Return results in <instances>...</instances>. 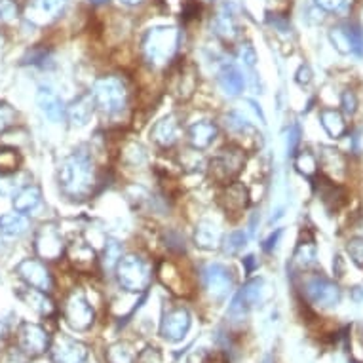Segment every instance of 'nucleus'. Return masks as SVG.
<instances>
[{
    "label": "nucleus",
    "mask_w": 363,
    "mask_h": 363,
    "mask_svg": "<svg viewBox=\"0 0 363 363\" xmlns=\"http://www.w3.org/2000/svg\"><path fill=\"white\" fill-rule=\"evenodd\" d=\"M19 297L23 298L25 303H29V306H33L35 310H38L40 314H50L54 310V304L46 297V293L38 291V289H23L19 293Z\"/></svg>",
    "instance_id": "72a5a7b5"
},
{
    "label": "nucleus",
    "mask_w": 363,
    "mask_h": 363,
    "mask_svg": "<svg viewBox=\"0 0 363 363\" xmlns=\"http://www.w3.org/2000/svg\"><path fill=\"white\" fill-rule=\"evenodd\" d=\"M281 233H284V230H281V228H278V230H276L274 234H270V238H268L267 242L262 244L264 251H272V250H274L276 245H278V240L281 238Z\"/></svg>",
    "instance_id": "864d4df0"
},
{
    "label": "nucleus",
    "mask_w": 363,
    "mask_h": 363,
    "mask_svg": "<svg viewBox=\"0 0 363 363\" xmlns=\"http://www.w3.org/2000/svg\"><path fill=\"white\" fill-rule=\"evenodd\" d=\"M16 120H18V113L13 111L12 105H8V103H0V133H4L10 128L16 125Z\"/></svg>",
    "instance_id": "79ce46f5"
},
{
    "label": "nucleus",
    "mask_w": 363,
    "mask_h": 363,
    "mask_svg": "<svg viewBox=\"0 0 363 363\" xmlns=\"http://www.w3.org/2000/svg\"><path fill=\"white\" fill-rule=\"evenodd\" d=\"M213 30L215 35L219 36L220 40L233 42L236 36L240 35V25L238 18H236V10L230 2H225L219 8V12L213 18Z\"/></svg>",
    "instance_id": "aec40b11"
},
{
    "label": "nucleus",
    "mask_w": 363,
    "mask_h": 363,
    "mask_svg": "<svg viewBox=\"0 0 363 363\" xmlns=\"http://www.w3.org/2000/svg\"><path fill=\"white\" fill-rule=\"evenodd\" d=\"M107 362L108 363H133V352L124 342H116V345L108 346L107 350Z\"/></svg>",
    "instance_id": "58836bf2"
},
{
    "label": "nucleus",
    "mask_w": 363,
    "mask_h": 363,
    "mask_svg": "<svg viewBox=\"0 0 363 363\" xmlns=\"http://www.w3.org/2000/svg\"><path fill=\"white\" fill-rule=\"evenodd\" d=\"M71 4V0H30L25 8V18L35 27H46L60 19Z\"/></svg>",
    "instance_id": "f8f14e48"
},
{
    "label": "nucleus",
    "mask_w": 363,
    "mask_h": 363,
    "mask_svg": "<svg viewBox=\"0 0 363 363\" xmlns=\"http://www.w3.org/2000/svg\"><path fill=\"white\" fill-rule=\"evenodd\" d=\"M120 259H122V244L116 240H108L103 251V264L111 270V268H116Z\"/></svg>",
    "instance_id": "ea45409f"
},
{
    "label": "nucleus",
    "mask_w": 363,
    "mask_h": 363,
    "mask_svg": "<svg viewBox=\"0 0 363 363\" xmlns=\"http://www.w3.org/2000/svg\"><path fill=\"white\" fill-rule=\"evenodd\" d=\"M225 125L226 130L230 131L233 135H238V138L250 139V141H257V130L255 125L251 124L250 120L245 118L242 113H228L225 116Z\"/></svg>",
    "instance_id": "473e14b6"
},
{
    "label": "nucleus",
    "mask_w": 363,
    "mask_h": 363,
    "mask_svg": "<svg viewBox=\"0 0 363 363\" xmlns=\"http://www.w3.org/2000/svg\"><path fill=\"white\" fill-rule=\"evenodd\" d=\"M202 281L206 291L215 301H223L234 287L233 270L220 262H209L202 268Z\"/></svg>",
    "instance_id": "0eeeda50"
},
{
    "label": "nucleus",
    "mask_w": 363,
    "mask_h": 363,
    "mask_svg": "<svg viewBox=\"0 0 363 363\" xmlns=\"http://www.w3.org/2000/svg\"><path fill=\"white\" fill-rule=\"evenodd\" d=\"M298 141H301V130H298V125H291L287 131V155H295Z\"/></svg>",
    "instance_id": "09e8293b"
},
{
    "label": "nucleus",
    "mask_w": 363,
    "mask_h": 363,
    "mask_svg": "<svg viewBox=\"0 0 363 363\" xmlns=\"http://www.w3.org/2000/svg\"><path fill=\"white\" fill-rule=\"evenodd\" d=\"M18 4L16 0H0V25L10 23L18 18Z\"/></svg>",
    "instance_id": "37998d69"
},
{
    "label": "nucleus",
    "mask_w": 363,
    "mask_h": 363,
    "mask_svg": "<svg viewBox=\"0 0 363 363\" xmlns=\"http://www.w3.org/2000/svg\"><path fill=\"white\" fill-rule=\"evenodd\" d=\"M318 166L323 167V175L335 181L337 177H342L346 173V158L340 150L333 147H320V158Z\"/></svg>",
    "instance_id": "cd10ccee"
},
{
    "label": "nucleus",
    "mask_w": 363,
    "mask_h": 363,
    "mask_svg": "<svg viewBox=\"0 0 363 363\" xmlns=\"http://www.w3.org/2000/svg\"><path fill=\"white\" fill-rule=\"evenodd\" d=\"M217 80H219L223 94L228 97H238L245 88L244 72L240 71L234 63H225V65L220 67Z\"/></svg>",
    "instance_id": "393cba45"
},
{
    "label": "nucleus",
    "mask_w": 363,
    "mask_h": 363,
    "mask_svg": "<svg viewBox=\"0 0 363 363\" xmlns=\"http://www.w3.org/2000/svg\"><path fill=\"white\" fill-rule=\"evenodd\" d=\"M179 29L172 25H158L145 33L141 40V52H143L145 61L150 67L169 65L179 50Z\"/></svg>",
    "instance_id": "f03ea898"
},
{
    "label": "nucleus",
    "mask_w": 363,
    "mask_h": 363,
    "mask_svg": "<svg viewBox=\"0 0 363 363\" xmlns=\"http://www.w3.org/2000/svg\"><path fill=\"white\" fill-rule=\"evenodd\" d=\"M116 278L122 289L130 293H141L149 289L152 281V268L138 253H128L116 264Z\"/></svg>",
    "instance_id": "20e7f679"
},
{
    "label": "nucleus",
    "mask_w": 363,
    "mask_h": 363,
    "mask_svg": "<svg viewBox=\"0 0 363 363\" xmlns=\"http://www.w3.org/2000/svg\"><path fill=\"white\" fill-rule=\"evenodd\" d=\"M12 203L13 209H16L18 213H33V211H36V209L40 208L42 191L35 185L21 186V189H18V191L13 192Z\"/></svg>",
    "instance_id": "c756f323"
},
{
    "label": "nucleus",
    "mask_w": 363,
    "mask_h": 363,
    "mask_svg": "<svg viewBox=\"0 0 363 363\" xmlns=\"http://www.w3.org/2000/svg\"><path fill=\"white\" fill-rule=\"evenodd\" d=\"M346 251H348V255L354 262H356L357 267H363V236L359 238H352L346 245Z\"/></svg>",
    "instance_id": "a18cd8bd"
},
{
    "label": "nucleus",
    "mask_w": 363,
    "mask_h": 363,
    "mask_svg": "<svg viewBox=\"0 0 363 363\" xmlns=\"http://www.w3.org/2000/svg\"><path fill=\"white\" fill-rule=\"evenodd\" d=\"M329 40L337 52L342 55H359L363 57V29L356 23L337 25L329 30Z\"/></svg>",
    "instance_id": "9b49d317"
},
{
    "label": "nucleus",
    "mask_w": 363,
    "mask_h": 363,
    "mask_svg": "<svg viewBox=\"0 0 363 363\" xmlns=\"http://www.w3.org/2000/svg\"><path fill=\"white\" fill-rule=\"evenodd\" d=\"M202 363H228V359L225 357V354H220V352H215V354H208L206 359Z\"/></svg>",
    "instance_id": "5fc2aeb1"
},
{
    "label": "nucleus",
    "mask_w": 363,
    "mask_h": 363,
    "mask_svg": "<svg viewBox=\"0 0 363 363\" xmlns=\"http://www.w3.org/2000/svg\"><path fill=\"white\" fill-rule=\"evenodd\" d=\"M315 189H318V196L322 198V202L329 211H339L348 202V194L345 189L325 175H320V177L315 175Z\"/></svg>",
    "instance_id": "a211bd4d"
},
{
    "label": "nucleus",
    "mask_w": 363,
    "mask_h": 363,
    "mask_svg": "<svg viewBox=\"0 0 363 363\" xmlns=\"http://www.w3.org/2000/svg\"><path fill=\"white\" fill-rule=\"evenodd\" d=\"M52 357H54V363H86L88 348L78 340L60 337L52 348Z\"/></svg>",
    "instance_id": "6ab92c4d"
},
{
    "label": "nucleus",
    "mask_w": 363,
    "mask_h": 363,
    "mask_svg": "<svg viewBox=\"0 0 363 363\" xmlns=\"http://www.w3.org/2000/svg\"><path fill=\"white\" fill-rule=\"evenodd\" d=\"M191 329V314L189 310L183 308V306H175V308L167 310L164 318H162L160 333L164 339L172 340V342H177L189 333Z\"/></svg>",
    "instance_id": "2eb2a0df"
},
{
    "label": "nucleus",
    "mask_w": 363,
    "mask_h": 363,
    "mask_svg": "<svg viewBox=\"0 0 363 363\" xmlns=\"http://www.w3.org/2000/svg\"><path fill=\"white\" fill-rule=\"evenodd\" d=\"M36 103L40 113L50 120V122H61V118L65 116V105L61 101V97L55 94L54 89L48 86H40L36 91Z\"/></svg>",
    "instance_id": "b1692460"
},
{
    "label": "nucleus",
    "mask_w": 363,
    "mask_h": 363,
    "mask_svg": "<svg viewBox=\"0 0 363 363\" xmlns=\"http://www.w3.org/2000/svg\"><path fill=\"white\" fill-rule=\"evenodd\" d=\"M150 139L155 141L160 149H172L179 143L181 139V124H179L177 116H164L162 120H158L152 130H150Z\"/></svg>",
    "instance_id": "f3484780"
},
{
    "label": "nucleus",
    "mask_w": 363,
    "mask_h": 363,
    "mask_svg": "<svg viewBox=\"0 0 363 363\" xmlns=\"http://www.w3.org/2000/svg\"><path fill=\"white\" fill-rule=\"evenodd\" d=\"M35 250L36 255L46 261H57L65 255L67 244L60 228L52 223L42 225L35 236Z\"/></svg>",
    "instance_id": "1a4fd4ad"
},
{
    "label": "nucleus",
    "mask_w": 363,
    "mask_h": 363,
    "mask_svg": "<svg viewBox=\"0 0 363 363\" xmlns=\"http://www.w3.org/2000/svg\"><path fill=\"white\" fill-rule=\"evenodd\" d=\"M295 167H297V172L304 177H315L318 175V158H315L310 150H301L297 156H295Z\"/></svg>",
    "instance_id": "e433bc0d"
},
{
    "label": "nucleus",
    "mask_w": 363,
    "mask_h": 363,
    "mask_svg": "<svg viewBox=\"0 0 363 363\" xmlns=\"http://www.w3.org/2000/svg\"><path fill=\"white\" fill-rule=\"evenodd\" d=\"M0 245H2V238H0Z\"/></svg>",
    "instance_id": "680f3d73"
},
{
    "label": "nucleus",
    "mask_w": 363,
    "mask_h": 363,
    "mask_svg": "<svg viewBox=\"0 0 363 363\" xmlns=\"http://www.w3.org/2000/svg\"><path fill=\"white\" fill-rule=\"evenodd\" d=\"M245 166V150L238 145H230L226 149L219 150L217 155L209 160L208 175L219 185H230L236 181Z\"/></svg>",
    "instance_id": "39448f33"
},
{
    "label": "nucleus",
    "mask_w": 363,
    "mask_h": 363,
    "mask_svg": "<svg viewBox=\"0 0 363 363\" xmlns=\"http://www.w3.org/2000/svg\"><path fill=\"white\" fill-rule=\"evenodd\" d=\"M198 86V71L192 63H181L172 74V94L179 99H191Z\"/></svg>",
    "instance_id": "dca6fc26"
},
{
    "label": "nucleus",
    "mask_w": 363,
    "mask_h": 363,
    "mask_svg": "<svg viewBox=\"0 0 363 363\" xmlns=\"http://www.w3.org/2000/svg\"><path fill=\"white\" fill-rule=\"evenodd\" d=\"M16 272L21 280L27 284L33 289H38V291L48 293L54 289V278L50 274V270L46 268V264L38 259H23L16 267Z\"/></svg>",
    "instance_id": "ddd939ff"
},
{
    "label": "nucleus",
    "mask_w": 363,
    "mask_h": 363,
    "mask_svg": "<svg viewBox=\"0 0 363 363\" xmlns=\"http://www.w3.org/2000/svg\"><path fill=\"white\" fill-rule=\"evenodd\" d=\"M203 2H211V0H203Z\"/></svg>",
    "instance_id": "052dcab7"
},
{
    "label": "nucleus",
    "mask_w": 363,
    "mask_h": 363,
    "mask_svg": "<svg viewBox=\"0 0 363 363\" xmlns=\"http://www.w3.org/2000/svg\"><path fill=\"white\" fill-rule=\"evenodd\" d=\"M223 230L220 226L211 219H202L198 220L196 228H194V244L200 250L206 251H215L219 250L223 244Z\"/></svg>",
    "instance_id": "412c9836"
},
{
    "label": "nucleus",
    "mask_w": 363,
    "mask_h": 363,
    "mask_svg": "<svg viewBox=\"0 0 363 363\" xmlns=\"http://www.w3.org/2000/svg\"><path fill=\"white\" fill-rule=\"evenodd\" d=\"M247 242H250V234L245 233V230H234L230 233L226 238H223V250L228 257L240 255L242 251L247 247Z\"/></svg>",
    "instance_id": "f704fd0d"
},
{
    "label": "nucleus",
    "mask_w": 363,
    "mask_h": 363,
    "mask_svg": "<svg viewBox=\"0 0 363 363\" xmlns=\"http://www.w3.org/2000/svg\"><path fill=\"white\" fill-rule=\"evenodd\" d=\"M122 4H125V6H138V4H141L143 0H120Z\"/></svg>",
    "instance_id": "13d9d810"
},
{
    "label": "nucleus",
    "mask_w": 363,
    "mask_h": 363,
    "mask_svg": "<svg viewBox=\"0 0 363 363\" xmlns=\"http://www.w3.org/2000/svg\"><path fill=\"white\" fill-rule=\"evenodd\" d=\"M315 6L329 13H348L352 8V0H314Z\"/></svg>",
    "instance_id": "a19ab883"
},
{
    "label": "nucleus",
    "mask_w": 363,
    "mask_h": 363,
    "mask_svg": "<svg viewBox=\"0 0 363 363\" xmlns=\"http://www.w3.org/2000/svg\"><path fill=\"white\" fill-rule=\"evenodd\" d=\"M89 2H91V4H105L107 0H89Z\"/></svg>",
    "instance_id": "bf43d9fd"
},
{
    "label": "nucleus",
    "mask_w": 363,
    "mask_h": 363,
    "mask_svg": "<svg viewBox=\"0 0 363 363\" xmlns=\"http://www.w3.org/2000/svg\"><path fill=\"white\" fill-rule=\"evenodd\" d=\"M19 342H21V348H23L27 354L30 356H38V354H44L48 350L50 346V337L48 333L44 331L38 325H33V323H25L21 331H19Z\"/></svg>",
    "instance_id": "5701e85b"
},
{
    "label": "nucleus",
    "mask_w": 363,
    "mask_h": 363,
    "mask_svg": "<svg viewBox=\"0 0 363 363\" xmlns=\"http://www.w3.org/2000/svg\"><path fill=\"white\" fill-rule=\"evenodd\" d=\"M158 280L175 295H191L192 293V280L191 274L185 268L181 267V262L173 261V259H164L158 262Z\"/></svg>",
    "instance_id": "9d476101"
},
{
    "label": "nucleus",
    "mask_w": 363,
    "mask_h": 363,
    "mask_svg": "<svg viewBox=\"0 0 363 363\" xmlns=\"http://www.w3.org/2000/svg\"><path fill=\"white\" fill-rule=\"evenodd\" d=\"M65 320L72 329L77 331H86L94 323V308L89 306L82 293H72L65 301Z\"/></svg>",
    "instance_id": "4468645a"
},
{
    "label": "nucleus",
    "mask_w": 363,
    "mask_h": 363,
    "mask_svg": "<svg viewBox=\"0 0 363 363\" xmlns=\"http://www.w3.org/2000/svg\"><path fill=\"white\" fill-rule=\"evenodd\" d=\"M220 203H223L226 213H244L245 208L250 206V191H247V186L244 183H240V181H234L230 185H226L225 192L220 196Z\"/></svg>",
    "instance_id": "4be33fe9"
},
{
    "label": "nucleus",
    "mask_w": 363,
    "mask_h": 363,
    "mask_svg": "<svg viewBox=\"0 0 363 363\" xmlns=\"http://www.w3.org/2000/svg\"><path fill=\"white\" fill-rule=\"evenodd\" d=\"M57 183L61 192L71 200H84L94 189V162L86 152L78 150L67 156L57 167Z\"/></svg>",
    "instance_id": "f257e3e1"
},
{
    "label": "nucleus",
    "mask_w": 363,
    "mask_h": 363,
    "mask_svg": "<svg viewBox=\"0 0 363 363\" xmlns=\"http://www.w3.org/2000/svg\"><path fill=\"white\" fill-rule=\"evenodd\" d=\"M320 122H322L323 130L328 131L329 138L333 139L345 138V133L348 131L345 116L337 108H323L322 113H320Z\"/></svg>",
    "instance_id": "7c9ffc66"
},
{
    "label": "nucleus",
    "mask_w": 363,
    "mask_h": 363,
    "mask_svg": "<svg viewBox=\"0 0 363 363\" xmlns=\"http://www.w3.org/2000/svg\"><path fill=\"white\" fill-rule=\"evenodd\" d=\"M340 107H342V113H345L346 116H354V114H356L357 97L352 89L342 91V96H340Z\"/></svg>",
    "instance_id": "49530a36"
},
{
    "label": "nucleus",
    "mask_w": 363,
    "mask_h": 363,
    "mask_svg": "<svg viewBox=\"0 0 363 363\" xmlns=\"http://www.w3.org/2000/svg\"><path fill=\"white\" fill-rule=\"evenodd\" d=\"M91 97L97 111H101L107 116H116L128 107V88L116 77H103L96 80Z\"/></svg>",
    "instance_id": "7ed1b4c3"
},
{
    "label": "nucleus",
    "mask_w": 363,
    "mask_h": 363,
    "mask_svg": "<svg viewBox=\"0 0 363 363\" xmlns=\"http://www.w3.org/2000/svg\"><path fill=\"white\" fill-rule=\"evenodd\" d=\"M94 113H96V103H94L91 94H84V96L77 97L65 108L67 118H69L71 125H74V128H84L91 120Z\"/></svg>",
    "instance_id": "a878e982"
},
{
    "label": "nucleus",
    "mask_w": 363,
    "mask_h": 363,
    "mask_svg": "<svg viewBox=\"0 0 363 363\" xmlns=\"http://www.w3.org/2000/svg\"><path fill=\"white\" fill-rule=\"evenodd\" d=\"M29 230V219L23 213H4L0 215V234L8 238H19Z\"/></svg>",
    "instance_id": "2f4dec72"
},
{
    "label": "nucleus",
    "mask_w": 363,
    "mask_h": 363,
    "mask_svg": "<svg viewBox=\"0 0 363 363\" xmlns=\"http://www.w3.org/2000/svg\"><path fill=\"white\" fill-rule=\"evenodd\" d=\"M352 297L356 298V301H363V286L356 287V289H354V293H352Z\"/></svg>",
    "instance_id": "4d7b16f0"
},
{
    "label": "nucleus",
    "mask_w": 363,
    "mask_h": 363,
    "mask_svg": "<svg viewBox=\"0 0 363 363\" xmlns=\"http://www.w3.org/2000/svg\"><path fill=\"white\" fill-rule=\"evenodd\" d=\"M236 55H238V60L242 61V65L250 67V69H253V67H255L257 52H255V48L251 46L250 42H245V44H240Z\"/></svg>",
    "instance_id": "c03bdc74"
},
{
    "label": "nucleus",
    "mask_w": 363,
    "mask_h": 363,
    "mask_svg": "<svg viewBox=\"0 0 363 363\" xmlns=\"http://www.w3.org/2000/svg\"><path fill=\"white\" fill-rule=\"evenodd\" d=\"M293 262L298 268H308L310 264L315 262V245L314 240H306V242H298L297 250L293 253Z\"/></svg>",
    "instance_id": "c9c22d12"
},
{
    "label": "nucleus",
    "mask_w": 363,
    "mask_h": 363,
    "mask_svg": "<svg viewBox=\"0 0 363 363\" xmlns=\"http://www.w3.org/2000/svg\"><path fill=\"white\" fill-rule=\"evenodd\" d=\"M65 253L69 255V259H71V262L74 264V268L80 270V272H89L91 268L97 267V261H99L94 247L89 244H86L84 240L72 242V244L67 247Z\"/></svg>",
    "instance_id": "bb28decb"
},
{
    "label": "nucleus",
    "mask_w": 363,
    "mask_h": 363,
    "mask_svg": "<svg viewBox=\"0 0 363 363\" xmlns=\"http://www.w3.org/2000/svg\"><path fill=\"white\" fill-rule=\"evenodd\" d=\"M167 4V8L175 13H181V16H185V12L189 8L192 6L191 0H164Z\"/></svg>",
    "instance_id": "3c124183"
},
{
    "label": "nucleus",
    "mask_w": 363,
    "mask_h": 363,
    "mask_svg": "<svg viewBox=\"0 0 363 363\" xmlns=\"http://www.w3.org/2000/svg\"><path fill=\"white\" fill-rule=\"evenodd\" d=\"M297 82L301 86H306V84L312 82V71H310L308 65H303L301 69L297 71Z\"/></svg>",
    "instance_id": "603ef678"
},
{
    "label": "nucleus",
    "mask_w": 363,
    "mask_h": 363,
    "mask_svg": "<svg viewBox=\"0 0 363 363\" xmlns=\"http://www.w3.org/2000/svg\"><path fill=\"white\" fill-rule=\"evenodd\" d=\"M303 293L310 303L322 308H333L340 303L339 286L322 274H304Z\"/></svg>",
    "instance_id": "423d86ee"
},
{
    "label": "nucleus",
    "mask_w": 363,
    "mask_h": 363,
    "mask_svg": "<svg viewBox=\"0 0 363 363\" xmlns=\"http://www.w3.org/2000/svg\"><path fill=\"white\" fill-rule=\"evenodd\" d=\"M21 155L18 149H2L0 150V173L2 175H13L21 167Z\"/></svg>",
    "instance_id": "4c0bfd02"
},
{
    "label": "nucleus",
    "mask_w": 363,
    "mask_h": 363,
    "mask_svg": "<svg viewBox=\"0 0 363 363\" xmlns=\"http://www.w3.org/2000/svg\"><path fill=\"white\" fill-rule=\"evenodd\" d=\"M217 125L211 120H200L189 128V143L194 150H206L217 139Z\"/></svg>",
    "instance_id": "c85d7f7f"
},
{
    "label": "nucleus",
    "mask_w": 363,
    "mask_h": 363,
    "mask_svg": "<svg viewBox=\"0 0 363 363\" xmlns=\"http://www.w3.org/2000/svg\"><path fill=\"white\" fill-rule=\"evenodd\" d=\"M268 297V286L262 278H253L245 284L234 297L230 304V315L233 318H244L251 308L261 306Z\"/></svg>",
    "instance_id": "6e6552de"
},
{
    "label": "nucleus",
    "mask_w": 363,
    "mask_h": 363,
    "mask_svg": "<svg viewBox=\"0 0 363 363\" xmlns=\"http://www.w3.org/2000/svg\"><path fill=\"white\" fill-rule=\"evenodd\" d=\"M44 61H48V52L46 50H33L25 57V63H30V65H46Z\"/></svg>",
    "instance_id": "8fccbe9b"
},
{
    "label": "nucleus",
    "mask_w": 363,
    "mask_h": 363,
    "mask_svg": "<svg viewBox=\"0 0 363 363\" xmlns=\"http://www.w3.org/2000/svg\"><path fill=\"white\" fill-rule=\"evenodd\" d=\"M16 189H18L16 173H13V175H2V173H0V196H8V194H12Z\"/></svg>",
    "instance_id": "de8ad7c7"
},
{
    "label": "nucleus",
    "mask_w": 363,
    "mask_h": 363,
    "mask_svg": "<svg viewBox=\"0 0 363 363\" xmlns=\"http://www.w3.org/2000/svg\"><path fill=\"white\" fill-rule=\"evenodd\" d=\"M247 105H250V107L253 108V111H255V114H257V116H259V118H261V122H262V124H264V114H262L261 107H259V105H257L255 101H251V99H247Z\"/></svg>",
    "instance_id": "6e6d98bb"
}]
</instances>
